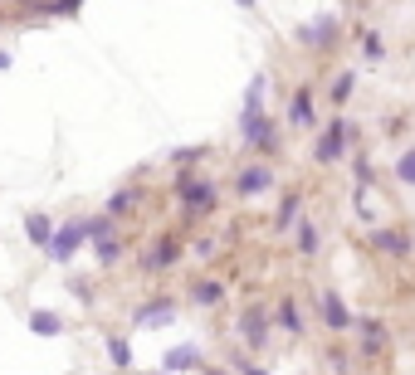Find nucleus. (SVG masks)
<instances>
[{
  "instance_id": "f257e3e1",
  "label": "nucleus",
  "mask_w": 415,
  "mask_h": 375,
  "mask_svg": "<svg viewBox=\"0 0 415 375\" xmlns=\"http://www.w3.org/2000/svg\"><path fill=\"white\" fill-rule=\"evenodd\" d=\"M176 195L186 200V210H191V214H206L210 205H215L210 186H206V181H196V176H181V181H176Z\"/></svg>"
},
{
  "instance_id": "f03ea898",
  "label": "nucleus",
  "mask_w": 415,
  "mask_h": 375,
  "mask_svg": "<svg viewBox=\"0 0 415 375\" xmlns=\"http://www.w3.org/2000/svg\"><path fill=\"white\" fill-rule=\"evenodd\" d=\"M84 234H88V224H64V229L49 239V259H59V264L74 259V249L84 244Z\"/></svg>"
},
{
  "instance_id": "7ed1b4c3",
  "label": "nucleus",
  "mask_w": 415,
  "mask_h": 375,
  "mask_svg": "<svg viewBox=\"0 0 415 375\" xmlns=\"http://www.w3.org/2000/svg\"><path fill=\"white\" fill-rule=\"evenodd\" d=\"M176 249H181L176 239H162V244L152 249V259H147V268H166V264H176Z\"/></svg>"
},
{
  "instance_id": "20e7f679",
  "label": "nucleus",
  "mask_w": 415,
  "mask_h": 375,
  "mask_svg": "<svg viewBox=\"0 0 415 375\" xmlns=\"http://www.w3.org/2000/svg\"><path fill=\"white\" fill-rule=\"evenodd\" d=\"M264 186H269V171H264V166H254V171L239 176V190H244V195H254V190H264Z\"/></svg>"
},
{
  "instance_id": "39448f33",
  "label": "nucleus",
  "mask_w": 415,
  "mask_h": 375,
  "mask_svg": "<svg viewBox=\"0 0 415 375\" xmlns=\"http://www.w3.org/2000/svg\"><path fill=\"white\" fill-rule=\"evenodd\" d=\"M137 195H142V190H122V195H112V200H107V214H112V219L127 214V210L137 205Z\"/></svg>"
},
{
  "instance_id": "423d86ee",
  "label": "nucleus",
  "mask_w": 415,
  "mask_h": 375,
  "mask_svg": "<svg viewBox=\"0 0 415 375\" xmlns=\"http://www.w3.org/2000/svg\"><path fill=\"white\" fill-rule=\"evenodd\" d=\"M244 336H249L254 346L264 341V312H244Z\"/></svg>"
},
{
  "instance_id": "0eeeda50",
  "label": "nucleus",
  "mask_w": 415,
  "mask_h": 375,
  "mask_svg": "<svg viewBox=\"0 0 415 375\" xmlns=\"http://www.w3.org/2000/svg\"><path fill=\"white\" fill-rule=\"evenodd\" d=\"M117 254H122V244H117L112 234H98V264H112Z\"/></svg>"
},
{
  "instance_id": "6e6552de",
  "label": "nucleus",
  "mask_w": 415,
  "mask_h": 375,
  "mask_svg": "<svg viewBox=\"0 0 415 375\" xmlns=\"http://www.w3.org/2000/svg\"><path fill=\"white\" fill-rule=\"evenodd\" d=\"M29 327H34V332H44V336H49V332H59V327H64V322H59V317H54V312H34V317H29Z\"/></svg>"
},
{
  "instance_id": "1a4fd4ad",
  "label": "nucleus",
  "mask_w": 415,
  "mask_h": 375,
  "mask_svg": "<svg viewBox=\"0 0 415 375\" xmlns=\"http://www.w3.org/2000/svg\"><path fill=\"white\" fill-rule=\"evenodd\" d=\"M29 234H34V239H39V244H49V239H54V234H49V224H44V219H39V214H34V219H29Z\"/></svg>"
},
{
  "instance_id": "9d476101",
  "label": "nucleus",
  "mask_w": 415,
  "mask_h": 375,
  "mask_svg": "<svg viewBox=\"0 0 415 375\" xmlns=\"http://www.w3.org/2000/svg\"><path fill=\"white\" fill-rule=\"evenodd\" d=\"M196 297H201V302H215V297H220V287H215V282H201V287H196Z\"/></svg>"
},
{
  "instance_id": "9b49d317",
  "label": "nucleus",
  "mask_w": 415,
  "mask_h": 375,
  "mask_svg": "<svg viewBox=\"0 0 415 375\" xmlns=\"http://www.w3.org/2000/svg\"><path fill=\"white\" fill-rule=\"evenodd\" d=\"M401 176H406V181H415V151L406 156V161H401Z\"/></svg>"
}]
</instances>
